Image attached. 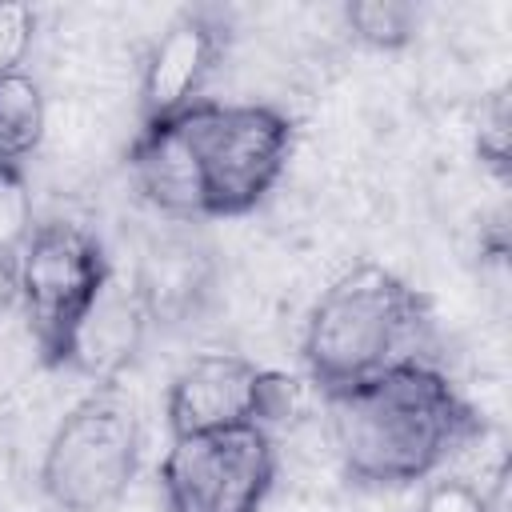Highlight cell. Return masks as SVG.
<instances>
[{
	"instance_id": "obj_7",
	"label": "cell",
	"mask_w": 512,
	"mask_h": 512,
	"mask_svg": "<svg viewBox=\"0 0 512 512\" xmlns=\"http://www.w3.org/2000/svg\"><path fill=\"white\" fill-rule=\"evenodd\" d=\"M284 388H288L284 376L264 372L248 356L236 352L192 356L168 384V400H164L168 436L224 432V428L276 420Z\"/></svg>"
},
{
	"instance_id": "obj_11",
	"label": "cell",
	"mask_w": 512,
	"mask_h": 512,
	"mask_svg": "<svg viewBox=\"0 0 512 512\" xmlns=\"http://www.w3.org/2000/svg\"><path fill=\"white\" fill-rule=\"evenodd\" d=\"M344 24L364 48L396 52L416 32V8L404 0H356L344 8Z\"/></svg>"
},
{
	"instance_id": "obj_16",
	"label": "cell",
	"mask_w": 512,
	"mask_h": 512,
	"mask_svg": "<svg viewBox=\"0 0 512 512\" xmlns=\"http://www.w3.org/2000/svg\"><path fill=\"white\" fill-rule=\"evenodd\" d=\"M16 312V260L0 256V324Z\"/></svg>"
},
{
	"instance_id": "obj_9",
	"label": "cell",
	"mask_w": 512,
	"mask_h": 512,
	"mask_svg": "<svg viewBox=\"0 0 512 512\" xmlns=\"http://www.w3.org/2000/svg\"><path fill=\"white\" fill-rule=\"evenodd\" d=\"M144 324H148V308H144L136 284H120L112 272L108 284L100 288L96 304L80 320L64 368H76L80 376H88L96 384L120 380V372L128 368V360L136 356V348L144 340Z\"/></svg>"
},
{
	"instance_id": "obj_5",
	"label": "cell",
	"mask_w": 512,
	"mask_h": 512,
	"mask_svg": "<svg viewBox=\"0 0 512 512\" xmlns=\"http://www.w3.org/2000/svg\"><path fill=\"white\" fill-rule=\"evenodd\" d=\"M108 276L112 264L88 228L68 220L36 224L28 244L16 252V312L24 316L40 364H68L72 336Z\"/></svg>"
},
{
	"instance_id": "obj_3",
	"label": "cell",
	"mask_w": 512,
	"mask_h": 512,
	"mask_svg": "<svg viewBox=\"0 0 512 512\" xmlns=\"http://www.w3.org/2000/svg\"><path fill=\"white\" fill-rule=\"evenodd\" d=\"M172 124L196 184L200 220L252 212L284 176L292 156V120L272 104L200 100Z\"/></svg>"
},
{
	"instance_id": "obj_2",
	"label": "cell",
	"mask_w": 512,
	"mask_h": 512,
	"mask_svg": "<svg viewBox=\"0 0 512 512\" xmlns=\"http://www.w3.org/2000/svg\"><path fill=\"white\" fill-rule=\"evenodd\" d=\"M432 336L424 296L380 264L336 276L304 320V364L324 396L404 364H420Z\"/></svg>"
},
{
	"instance_id": "obj_12",
	"label": "cell",
	"mask_w": 512,
	"mask_h": 512,
	"mask_svg": "<svg viewBox=\"0 0 512 512\" xmlns=\"http://www.w3.org/2000/svg\"><path fill=\"white\" fill-rule=\"evenodd\" d=\"M36 204H32V188L24 168H4L0 164V256H12L28 244V236L36 232Z\"/></svg>"
},
{
	"instance_id": "obj_4",
	"label": "cell",
	"mask_w": 512,
	"mask_h": 512,
	"mask_svg": "<svg viewBox=\"0 0 512 512\" xmlns=\"http://www.w3.org/2000/svg\"><path fill=\"white\" fill-rule=\"evenodd\" d=\"M140 416L120 380L92 384L52 428L40 492L60 512H112L140 468Z\"/></svg>"
},
{
	"instance_id": "obj_14",
	"label": "cell",
	"mask_w": 512,
	"mask_h": 512,
	"mask_svg": "<svg viewBox=\"0 0 512 512\" xmlns=\"http://www.w3.org/2000/svg\"><path fill=\"white\" fill-rule=\"evenodd\" d=\"M36 44V12L28 4H0V76L24 72Z\"/></svg>"
},
{
	"instance_id": "obj_13",
	"label": "cell",
	"mask_w": 512,
	"mask_h": 512,
	"mask_svg": "<svg viewBox=\"0 0 512 512\" xmlns=\"http://www.w3.org/2000/svg\"><path fill=\"white\" fill-rule=\"evenodd\" d=\"M416 512H496L492 496L484 484L468 480V476H436L424 492H420V504Z\"/></svg>"
},
{
	"instance_id": "obj_15",
	"label": "cell",
	"mask_w": 512,
	"mask_h": 512,
	"mask_svg": "<svg viewBox=\"0 0 512 512\" xmlns=\"http://www.w3.org/2000/svg\"><path fill=\"white\" fill-rule=\"evenodd\" d=\"M480 160L492 164L496 172H504L508 164V108L504 100H492V108L480 116V136H476Z\"/></svg>"
},
{
	"instance_id": "obj_10",
	"label": "cell",
	"mask_w": 512,
	"mask_h": 512,
	"mask_svg": "<svg viewBox=\"0 0 512 512\" xmlns=\"http://www.w3.org/2000/svg\"><path fill=\"white\" fill-rule=\"evenodd\" d=\"M48 140V96L32 72L0 76V164L24 168Z\"/></svg>"
},
{
	"instance_id": "obj_1",
	"label": "cell",
	"mask_w": 512,
	"mask_h": 512,
	"mask_svg": "<svg viewBox=\"0 0 512 512\" xmlns=\"http://www.w3.org/2000/svg\"><path fill=\"white\" fill-rule=\"evenodd\" d=\"M324 400L344 472L376 488L436 476L480 432L472 404L428 360L392 368Z\"/></svg>"
},
{
	"instance_id": "obj_6",
	"label": "cell",
	"mask_w": 512,
	"mask_h": 512,
	"mask_svg": "<svg viewBox=\"0 0 512 512\" xmlns=\"http://www.w3.org/2000/svg\"><path fill=\"white\" fill-rule=\"evenodd\" d=\"M276 484V444L264 424L172 436L160 460L164 512H260Z\"/></svg>"
},
{
	"instance_id": "obj_8",
	"label": "cell",
	"mask_w": 512,
	"mask_h": 512,
	"mask_svg": "<svg viewBox=\"0 0 512 512\" xmlns=\"http://www.w3.org/2000/svg\"><path fill=\"white\" fill-rule=\"evenodd\" d=\"M220 60V28L204 12L176 16L140 60V124H164L204 100Z\"/></svg>"
}]
</instances>
